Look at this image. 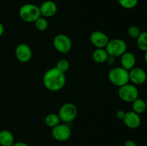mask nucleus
Wrapping results in <instances>:
<instances>
[{"label": "nucleus", "instance_id": "nucleus-1", "mask_svg": "<svg viewBox=\"0 0 147 146\" xmlns=\"http://www.w3.org/2000/svg\"><path fill=\"white\" fill-rule=\"evenodd\" d=\"M42 82L45 87L50 91H59L64 87L66 83L65 74L55 67H52L45 72Z\"/></svg>", "mask_w": 147, "mask_h": 146}, {"label": "nucleus", "instance_id": "nucleus-2", "mask_svg": "<svg viewBox=\"0 0 147 146\" xmlns=\"http://www.w3.org/2000/svg\"><path fill=\"white\" fill-rule=\"evenodd\" d=\"M109 81L114 86L121 87L129 82V71L122 67H113L108 74Z\"/></svg>", "mask_w": 147, "mask_h": 146}, {"label": "nucleus", "instance_id": "nucleus-3", "mask_svg": "<svg viewBox=\"0 0 147 146\" xmlns=\"http://www.w3.org/2000/svg\"><path fill=\"white\" fill-rule=\"evenodd\" d=\"M19 16L24 21L28 23L34 22L41 17L40 8L34 4H25L22 6L19 10Z\"/></svg>", "mask_w": 147, "mask_h": 146}, {"label": "nucleus", "instance_id": "nucleus-4", "mask_svg": "<svg viewBox=\"0 0 147 146\" xmlns=\"http://www.w3.org/2000/svg\"><path fill=\"white\" fill-rule=\"evenodd\" d=\"M105 49L109 56L116 58V57H121L122 54L127 52L128 46L124 40L115 38L109 40Z\"/></svg>", "mask_w": 147, "mask_h": 146}, {"label": "nucleus", "instance_id": "nucleus-5", "mask_svg": "<svg viewBox=\"0 0 147 146\" xmlns=\"http://www.w3.org/2000/svg\"><path fill=\"white\" fill-rule=\"evenodd\" d=\"M119 97L122 101L125 102H133L139 97V90L137 87L133 84H128L119 87L118 92Z\"/></svg>", "mask_w": 147, "mask_h": 146}, {"label": "nucleus", "instance_id": "nucleus-6", "mask_svg": "<svg viewBox=\"0 0 147 146\" xmlns=\"http://www.w3.org/2000/svg\"><path fill=\"white\" fill-rule=\"evenodd\" d=\"M53 44L56 51L61 54H67L72 48L71 40L64 34H57L53 39Z\"/></svg>", "mask_w": 147, "mask_h": 146}, {"label": "nucleus", "instance_id": "nucleus-7", "mask_svg": "<svg viewBox=\"0 0 147 146\" xmlns=\"http://www.w3.org/2000/svg\"><path fill=\"white\" fill-rule=\"evenodd\" d=\"M78 115V109L74 104L67 102L60 107L58 115L61 121L64 123H70L76 118Z\"/></svg>", "mask_w": 147, "mask_h": 146}, {"label": "nucleus", "instance_id": "nucleus-8", "mask_svg": "<svg viewBox=\"0 0 147 146\" xmlns=\"http://www.w3.org/2000/svg\"><path fill=\"white\" fill-rule=\"evenodd\" d=\"M71 129L68 125L65 124H59L52 128L51 135L53 138L59 142H65L71 136Z\"/></svg>", "mask_w": 147, "mask_h": 146}, {"label": "nucleus", "instance_id": "nucleus-9", "mask_svg": "<svg viewBox=\"0 0 147 146\" xmlns=\"http://www.w3.org/2000/svg\"><path fill=\"white\" fill-rule=\"evenodd\" d=\"M15 56L19 62L27 63L30 62L32 57V50L27 44L21 43L16 47Z\"/></svg>", "mask_w": 147, "mask_h": 146}, {"label": "nucleus", "instance_id": "nucleus-10", "mask_svg": "<svg viewBox=\"0 0 147 146\" xmlns=\"http://www.w3.org/2000/svg\"><path fill=\"white\" fill-rule=\"evenodd\" d=\"M129 81L134 85H141L146 82L147 74L144 69L134 67L129 71Z\"/></svg>", "mask_w": 147, "mask_h": 146}, {"label": "nucleus", "instance_id": "nucleus-11", "mask_svg": "<svg viewBox=\"0 0 147 146\" xmlns=\"http://www.w3.org/2000/svg\"><path fill=\"white\" fill-rule=\"evenodd\" d=\"M109 37L106 33L101 31H94L90 34V41L96 48H106Z\"/></svg>", "mask_w": 147, "mask_h": 146}, {"label": "nucleus", "instance_id": "nucleus-12", "mask_svg": "<svg viewBox=\"0 0 147 146\" xmlns=\"http://www.w3.org/2000/svg\"><path fill=\"white\" fill-rule=\"evenodd\" d=\"M125 125L130 129H136L141 125L142 119L140 115L137 114L133 110L126 112L124 117L123 119Z\"/></svg>", "mask_w": 147, "mask_h": 146}, {"label": "nucleus", "instance_id": "nucleus-13", "mask_svg": "<svg viewBox=\"0 0 147 146\" xmlns=\"http://www.w3.org/2000/svg\"><path fill=\"white\" fill-rule=\"evenodd\" d=\"M42 17L45 18H50L56 14L57 11V6L55 1L51 0H47L42 3L39 7Z\"/></svg>", "mask_w": 147, "mask_h": 146}, {"label": "nucleus", "instance_id": "nucleus-14", "mask_svg": "<svg viewBox=\"0 0 147 146\" xmlns=\"http://www.w3.org/2000/svg\"><path fill=\"white\" fill-rule=\"evenodd\" d=\"M136 62V59L134 54H133L131 52H126L124 54L121 56V67L124 68L125 70H128V71H129V70H131L135 67Z\"/></svg>", "mask_w": 147, "mask_h": 146}, {"label": "nucleus", "instance_id": "nucleus-15", "mask_svg": "<svg viewBox=\"0 0 147 146\" xmlns=\"http://www.w3.org/2000/svg\"><path fill=\"white\" fill-rule=\"evenodd\" d=\"M14 143V137L12 133L7 130L0 131V145L1 146H11Z\"/></svg>", "mask_w": 147, "mask_h": 146}, {"label": "nucleus", "instance_id": "nucleus-16", "mask_svg": "<svg viewBox=\"0 0 147 146\" xmlns=\"http://www.w3.org/2000/svg\"><path fill=\"white\" fill-rule=\"evenodd\" d=\"M109 54L105 48H96L92 54L93 60L95 62L102 64L106 62Z\"/></svg>", "mask_w": 147, "mask_h": 146}, {"label": "nucleus", "instance_id": "nucleus-17", "mask_svg": "<svg viewBox=\"0 0 147 146\" xmlns=\"http://www.w3.org/2000/svg\"><path fill=\"white\" fill-rule=\"evenodd\" d=\"M132 110L139 115L144 113L146 110V101L138 97L132 102Z\"/></svg>", "mask_w": 147, "mask_h": 146}, {"label": "nucleus", "instance_id": "nucleus-18", "mask_svg": "<svg viewBox=\"0 0 147 146\" xmlns=\"http://www.w3.org/2000/svg\"><path fill=\"white\" fill-rule=\"evenodd\" d=\"M60 121L61 120H60L58 114H56V113H50L45 118V125L47 127H51V128L60 124Z\"/></svg>", "mask_w": 147, "mask_h": 146}, {"label": "nucleus", "instance_id": "nucleus-19", "mask_svg": "<svg viewBox=\"0 0 147 146\" xmlns=\"http://www.w3.org/2000/svg\"><path fill=\"white\" fill-rule=\"evenodd\" d=\"M136 44L141 51H147V31H142L136 39Z\"/></svg>", "mask_w": 147, "mask_h": 146}, {"label": "nucleus", "instance_id": "nucleus-20", "mask_svg": "<svg viewBox=\"0 0 147 146\" xmlns=\"http://www.w3.org/2000/svg\"><path fill=\"white\" fill-rule=\"evenodd\" d=\"M34 27L39 31H45L48 27V21L47 19L43 17H40L34 22Z\"/></svg>", "mask_w": 147, "mask_h": 146}, {"label": "nucleus", "instance_id": "nucleus-21", "mask_svg": "<svg viewBox=\"0 0 147 146\" xmlns=\"http://www.w3.org/2000/svg\"><path fill=\"white\" fill-rule=\"evenodd\" d=\"M121 7L126 9H131L136 7L139 0H118Z\"/></svg>", "mask_w": 147, "mask_h": 146}, {"label": "nucleus", "instance_id": "nucleus-22", "mask_svg": "<svg viewBox=\"0 0 147 146\" xmlns=\"http://www.w3.org/2000/svg\"><path fill=\"white\" fill-rule=\"evenodd\" d=\"M55 67L59 71L62 72L63 73H65L69 70L70 63H69L68 60H66V59H60L57 62Z\"/></svg>", "mask_w": 147, "mask_h": 146}, {"label": "nucleus", "instance_id": "nucleus-23", "mask_svg": "<svg viewBox=\"0 0 147 146\" xmlns=\"http://www.w3.org/2000/svg\"><path fill=\"white\" fill-rule=\"evenodd\" d=\"M141 30L137 26L131 25L127 29V34L129 35V37L132 39H137L139 34H141Z\"/></svg>", "mask_w": 147, "mask_h": 146}, {"label": "nucleus", "instance_id": "nucleus-24", "mask_svg": "<svg viewBox=\"0 0 147 146\" xmlns=\"http://www.w3.org/2000/svg\"><path fill=\"white\" fill-rule=\"evenodd\" d=\"M125 114H126V112L123 111V110H119L116 112V117H117V119H119V120H123V117H124L125 116Z\"/></svg>", "mask_w": 147, "mask_h": 146}, {"label": "nucleus", "instance_id": "nucleus-25", "mask_svg": "<svg viewBox=\"0 0 147 146\" xmlns=\"http://www.w3.org/2000/svg\"><path fill=\"white\" fill-rule=\"evenodd\" d=\"M106 62L108 64H109V65H113L115 62V57L109 55V57H108Z\"/></svg>", "mask_w": 147, "mask_h": 146}, {"label": "nucleus", "instance_id": "nucleus-26", "mask_svg": "<svg viewBox=\"0 0 147 146\" xmlns=\"http://www.w3.org/2000/svg\"><path fill=\"white\" fill-rule=\"evenodd\" d=\"M124 146H137L135 141L132 140H128L125 142Z\"/></svg>", "mask_w": 147, "mask_h": 146}, {"label": "nucleus", "instance_id": "nucleus-27", "mask_svg": "<svg viewBox=\"0 0 147 146\" xmlns=\"http://www.w3.org/2000/svg\"><path fill=\"white\" fill-rule=\"evenodd\" d=\"M11 146H30L27 143H24V142H17L14 143Z\"/></svg>", "mask_w": 147, "mask_h": 146}, {"label": "nucleus", "instance_id": "nucleus-28", "mask_svg": "<svg viewBox=\"0 0 147 146\" xmlns=\"http://www.w3.org/2000/svg\"><path fill=\"white\" fill-rule=\"evenodd\" d=\"M4 32V25L0 22V37H1V36L3 35Z\"/></svg>", "mask_w": 147, "mask_h": 146}, {"label": "nucleus", "instance_id": "nucleus-29", "mask_svg": "<svg viewBox=\"0 0 147 146\" xmlns=\"http://www.w3.org/2000/svg\"><path fill=\"white\" fill-rule=\"evenodd\" d=\"M144 61L146 62V64H147V51L145 52V54H144Z\"/></svg>", "mask_w": 147, "mask_h": 146}, {"label": "nucleus", "instance_id": "nucleus-30", "mask_svg": "<svg viewBox=\"0 0 147 146\" xmlns=\"http://www.w3.org/2000/svg\"><path fill=\"white\" fill-rule=\"evenodd\" d=\"M146 110H147V100H146Z\"/></svg>", "mask_w": 147, "mask_h": 146}]
</instances>
